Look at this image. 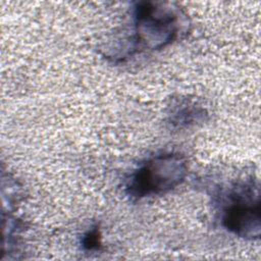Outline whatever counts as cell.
<instances>
[{"instance_id": "obj_1", "label": "cell", "mask_w": 261, "mask_h": 261, "mask_svg": "<svg viewBox=\"0 0 261 261\" xmlns=\"http://www.w3.org/2000/svg\"><path fill=\"white\" fill-rule=\"evenodd\" d=\"M185 174L186 163L179 155H161L137 171L130 182V192L138 197L166 192L177 186Z\"/></svg>"}, {"instance_id": "obj_2", "label": "cell", "mask_w": 261, "mask_h": 261, "mask_svg": "<svg viewBox=\"0 0 261 261\" xmlns=\"http://www.w3.org/2000/svg\"><path fill=\"white\" fill-rule=\"evenodd\" d=\"M224 223L228 229L241 237H259V204L253 206L247 202H236L227 210Z\"/></svg>"}]
</instances>
